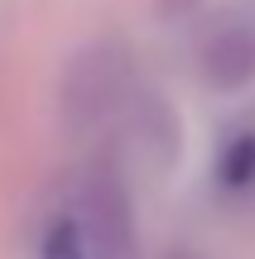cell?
Returning <instances> with one entry per match:
<instances>
[{
  "mask_svg": "<svg viewBox=\"0 0 255 259\" xmlns=\"http://www.w3.org/2000/svg\"><path fill=\"white\" fill-rule=\"evenodd\" d=\"M67 206L77 211L92 259H140L135 240V206L121 173L111 163H96L67 187Z\"/></svg>",
  "mask_w": 255,
  "mask_h": 259,
  "instance_id": "6da1fadb",
  "label": "cell"
},
{
  "mask_svg": "<svg viewBox=\"0 0 255 259\" xmlns=\"http://www.w3.org/2000/svg\"><path fill=\"white\" fill-rule=\"evenodd\" d=\"M39 259H92L82 221H77V211L67 206V197L58 202V211H48L44 231H39Z\"/></svg>",
  "mask_w": 255,
  "mask_h": 259,
  "instance_id": "277c9868",
  "label": "cell"
},
{
  "mask_svg": "<svg viewBox=\"0 0 255 259\" xmlns=\"http://www.w3.org/2000/svg\"><path fill=\"white\" fill-rule=\"evenodd\" d=\"M198 63H202V82L212 92H241L246 82H255V19L246 15L217 19L202 34Z\"/></svg>",
  "mask_w": 255,
  "mask_h": 259,
  "instance_id": "3957f363",
  "label": "cell"
},
{
  "mask_svg": "<svg viewBox=\"0 0 255 259\" xmlns=\"http://www.w3.org/2000/svg\"><path fill=\"white\" fill-rule=\"evenodd\" d=\"M222 183L227 187H250L255 183V135L231 139V149L222 154Z\"/></svg>",
  "mask_w": 255,
  "mask_h": 259,
  "instance_id": "5b68a950",
  "label": "cell"
},
{
  "mask_svg": "<svg viewBox=\"0 0 255 259\" xmlns=\"http://www.w3.org/2000/svg\"><path fill=\"white\" fill-rule=\"evenodd\" d=\"M130 96V53L116 44H101L77 58L67 72V120L77 130L106 125Z\"/></svg>",
  "mask_w": 255,
  "mask_h": 259,
  "instance_id": "7a4b0ae2",
  "label": "cell"
}]
</instances>
